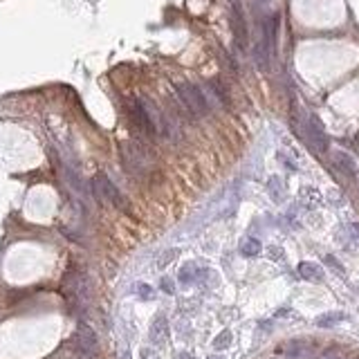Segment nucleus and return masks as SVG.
Listing matches in <instances>:
<instances>
[{"label": "nucleus", "mask_w": 359, "mask_h": 359, "mask_svg": "<svg viewBox=\"0 0 359 359\" xmlns=\"http://www.w3.org/2000/svg\"><path fill=\"white\" fill-rule=\"evenodd\" d=\"M122 162L126 166L128 173L142 178V175H146L150 171V166H153V155H150V150L144 146V144L126 142L122 146Z\"/></svg>", "instance_id": "1"}, {"label": "nucleus", "mask_w": 359, "mask_h": 359, "mask_svg": "<svg viewBox=\"0 0 359 359\" xmlns=\"http://www.w3.org/2000/svg\"><path fill=\"white\" fill-rule=\"evenodd\" d=\"M175 90H178V99H180V103H182L184 110H189L191 114H195V117H207V114L211 112L209 101H207V95L202 92L200 86L184 81V83H178Z\"/></svg>", "instance_id": "2"}, {"label": "nucleus", "mask_w": 359, "mask_h": 359, "mask_svg": "<svg viewBox=\"0 0 359 359\" xmlns=\"http://www.w3.org/2000/svg\"><path fill=\"white\" fill-rule=\"evenodd\" d=\"M92 191L97 193V197L101 202H110L112 207H117V209L122 211H128V205H126V197L124 193L117 189V184L108 178V175H99V178L92 182Z\"/></svg>", "instance_id": "3"}, {"label": "nucleus", "mask_w": 359, "mask_h": 359, "mask_svg": "<svg viewBox=\"0 0 359 359\" xmlns=\"http://www.w3.org/2000/svg\"><path fill=\"white\" fill-rule=\"evenodd\" d=\"M301 128L305 131V139H308V144L316 153H328V135L324 131V124L319 122L316 114L310 112L308 117L303 119V126Z\"/></svg>", "instance_id": "4"}, {"label": "nucleus", "mask_w": 359, "mask_h": 359, "mask_svg": "<svg viewBox=\"0 0 359 359\" xmlns=\"http://www.w3.org/2000/svg\"><path fill=\"white\" fill-rule=\"evenodd\" d=\"M231 32H233V41H236L238 50L245 52L249 45V29H247V20H245V12H243L241 0H231Z\"/></svg>", "instance_id": "5"}, {"label": "nucleus", "mask_w": 359, "mask_h": 359, "mask_svg": "<svg viewBox=\"0 0 359 359\" xmlns=\"http://www.w3.org/2000/svg\"><path fill=\"white\" fill-rule=\"evenodd\" d=\"M63 288H65V294L67 296H72V299H83V296L88 294V281L83 274H76V272H72V274H67L65 276V283H63Z\"/></svg>", "instance_id": "6"}, {"label": "nucleus", "mask_w": 359, "mask_h": 359, "mask_svg": "<svg viewBox=\"0 0 359 359\" xmlns=\"http://www.w3.org/2000/svg\"><path fill=\"white\" fill-rule=\"evenodd\" d=\"M74 343L83 355H95L97 352V335L88 326H79V330L74 335Z\"/></svg>", "instance_id": "7"}, {"label": "nucleus", "mask_w": 359, "mask_h": 359, "mask_svg": "<svg viewBox=\"0 0 359 359\" xmlns=\"http://www.w3.org/2000/svg\"><path fill=\"white\" fill-rule=\"evenodd\" d=\"M169 337V324H166V316L164 314H157L153 319V326H150V341L153 346H162Z\"/></svg>", "instance_id": "8"}, {"label": "nucleus", "mask_w": 359, "mask_h": 359, "mask_svg": "<svg viewBox=\"0 0 359 359\" xmlns=\"http://www.w3.org/2000/svg\"><path fill=\"white\" fill-rule=\"evenodd\" d=\"M332 159H335V166L341 171L343 175H348V178H355V173H357V164H355V159H352L350 155L343 153V150H337V153L332 155Z\"/></svg>", "instance_id": "9"}, {"label": "nucleus", "mask_w": 359, "mask_h": 359, "mask_svg": "<svg viewBox=\"0 0 359 359\" xmlns=\"http://www.w3.org/2000/svg\"><path fill=\"white\" fill-rule=\"evenodd\" d=\"M299 274H301V278L312 281V283H321V281H324V269H321L316 263H308V261L301 263Z\"/></svg>", "instance_id": "10"}, {"label": "nucleus", "mask_w": 359, "mask_h": 359, "mask_svg": "<svg viewBox=\"0 0 359 359\" xmlns=\"http://www.w3.org/2000/svg\"><path fill=\"white\" fill-rule=\"evenodd\" d=\"M180 283L182 285H193L202 278V272L195 267V263H184V267L180 269Z\"/></svg>", "instance_id": "11"}, {"label": "nucleus", "mask_w": 359, "mask_h": 359, "mask_svg": "<svg viewBox=\"0 0 359 359\" xmlns=\"http://www.w3.org/2000/svg\"><path fill=\"white\" fill-rule=\"evenodd\" d=\"M346 319V314L343 312H326V314H319L316 316V328H335L337 324H341V321Z\"/></svg>", "instance_id": "12"}, {"label": "nucleus", "mask_w": 359, "mask_h": 359, "mask_svg": "<svg viewBox=\"0 0 359 359\" xmlns=\"http://www.w3.org/2000/svg\"><path fill=\"white\" fill-rule=\"evenodd\" d=\"M261 252H263V245H261V241H258V238H245V241H243V245H241V254H243V256L254 258V256H258Z\"/></svg>", "instance_id": "13"}, {"label": "nucleus", "mask_w": 359, "mask_h": 359, "mask_svg": "<svg viewBox=\"0 0 359 359\" xmlns=\"http://www.w3.org/2000/svg\"><path fill=\"white\" fill-rule=\"evenodd\" d=\"M267 191H269V195H272V200L281 202V200H283V193H285L283 180H281L278 175H272V178L267 180Z\"/></svg>", "instance_id": "14"}, {"label": "nucleus", "mask_w": 359, "mask_h": 359, "mask_svg": "<svg viewBox=\"0 0 359 359\" xmlns=\"http://www.w3.org/2000/svg\"><path fill=\"white\" fill-rule=\"evenodd\" d=\"M209 88H211L213 92H216V97L220 99V103H222V106H225V108H229V92H227V88L222 86V83L218 81V79L209 81Z\"/></svg>", "instance_id": "15"}, {"label": "nucleus", "mask_w": 359, "mask_h": 359, "mask_svg": "<svg viewBox=\"0 0 359 359\" xmlns=\"http://www.w3.org/2000/svg\"><path fill=\"white\" fill-rule=\"evenodd\" d=\"M229 346H231V332L222 330L220 335L213 339V348H216V350H225V348H229Z\"/></svg>", "instance_id": "16"}, {"label": "nucleus", "mask_w": 359, "mask_h": 359, "mask_svg": "<svg viewBox=\"0 0 359 359\" xmlns=\"http://www.w3.org/2000/svg\"><path fill=\"white\" fill-rule=\"evenodd\" d=\"M137 296L142 301H153L155 299V290L146 283H137Z\"/></svg>", "instance_id": "17"}, {"label": "nucleus", "mask_w": 359, "mask_h": 359, "mask_svg": "<svg viewBox=\"0 0 359 359\" xmlns=\"http://www.w3.org/2000/svg\"><path fill=\"white\" fill-rule=\"evenodd\" d=\"M159 290L166 294H175V283H173V278H169V276H162L159 278Z\"/></svg>", "instance_id": "18"}, {"label": "nucleus", "mask_w": 359, "mask_h": 359, "mask_svg": "<svg viewBox=\"0 0 359 359\" xmlns=\"http://www.w3.org/2000/svg\"><path fill=\"white\" fill-rule=\"evenodd\" d=\"M175 256H178V249H169V252H164V254H162V258L157 261V265H159V267H166V265L173 261Z\"/></svg>", "instance_id": "19"}, {"label": "nucleus", "mask_w": 359, "mask_h": 359, "mask_svg": "<svg viewBox=\"0 0 359 359\" xmlns=\"http://www.w3.org/2000/svg\"><path fill=\"white\" fill-rule=\"evenodd\" d=\"M326 263L330 265V267L335 269L337 274H343V265H339V263H337V261H335V256H326Z\"/></svg>", "instance_id": "20"}, {"label": "nucleus", "mask_w": 359, "mask_h": 359, "mask_svg": "<svg viewBox=\"0 0 359 359\" xmlns=\"http://www.w3.org/2000/svg\"><path fill=\"white\" fill-rule=\"evenodd\" d=\"M142 359H159V357L153 355V352H148V350H144V352H142Z\"/></svg>", "instance_id": "21"}, {"label": "nucleus", "mask_w": 359, "mask_h": 359, "mask_svg": "<svg viewBox=\"0 0 359 359\" xmlns=\"http://www.w3.org/2000/svg\"><path fill=\"white\" fill-rule=\"evenodd\" d=\"M209 359H222V357H209Z\"/></svg>", "instance_id": "22"}]
</instances>
